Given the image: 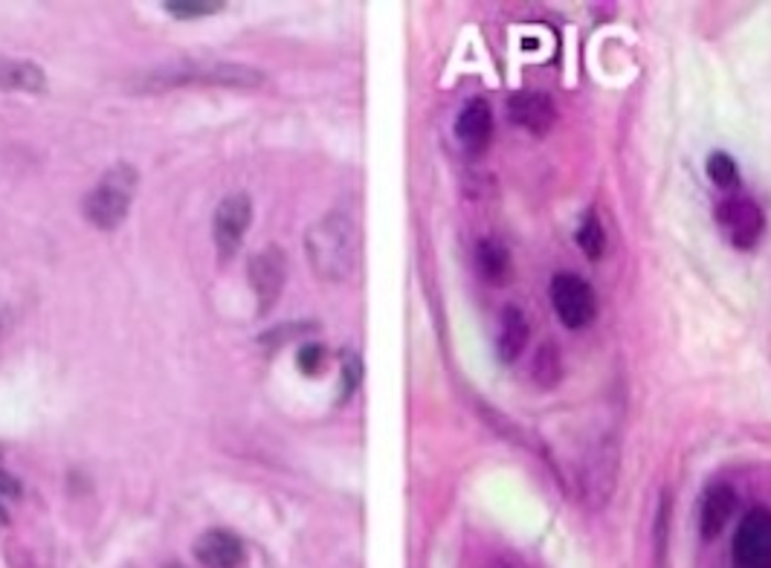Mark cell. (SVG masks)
<instances>
[{
    "label": "cell",
    "mask_w": 771,
    "mask_h": 568,
    "mask_svg": "<svg viewBox=\"0 0 771 568\" xmlns=\"http://www.w3.org/2000/svg\"><path fill=\"white\" fill-rule=\"evenodd\" d=\"M357 223L345 212H328L305 232L310 267L326 282H345L357 267Z\"/></svg>",
    "instance_id": "6da1fadb"
},
{
    "label": "cell",
    "mask_w": 771,
    "mask_h": 568,
    "mask_svg": "<svg viewBox=\"0 0 771 568\" xmlns=\"http://www.w3.org/2000/svg\"><path fill=\"white\" fill-rule=\"evenodd\" d=\"M140 186V174L128 163H117L99 177L93 189L85 198V218L93 223L96 229H117L128 218L131 200Z\"/></svg>",
    "instance_id": "7a4b0ae2"
},
{
    "label": "cell",
    "mask_w": 771,
    "mask_h": 568,
    "mask_svg": "<svg viewBox=\"0 0 771 568\" xmlns=\"http://www.w3.org/2000/svg\"><path fill=\"white\" fill-rule=\"evenodd\" d=\"M551 308H554L557 319L563 323L569 331H583L595 323L597 316V299L586 278L574 276V273H557L551 278Z\"/></svg>",
    "instance_id": "3957f363"
},
{
    "label": "cell",
    "mask_w": 771,
    "mask_h": 568,
    "mask_svg": "<svg viewBox=\"0 0 771 568\" xmlns=\"http://www.w3.org/2000/svg\"><path fill=\"white\" fill-rule=\"evenodd\" d=\"M731 568H771V511L751 507L737 525Z\"/></svg>",
    "instance_id": "277c9868"
},
{
    "label": "cell",
    "mask_w": 771,
    "mask_h": 568,
    "mask_svg": "<svg viewBox=\"0 0 771 568\" xmlns=\"http://www.w3.org/2000/svg\"><path fill=\"white\" fill-rule=\"evenodd\" d=\"M716 223L737 250H751L766 232L763 209L751 198H728L716 206Z\"/></svg>",
    "instance_id": "5b68a950"
},
{
    "label": "cell",
    "mask_w": 771,
    "mask_h": 568,
    "mask_svg": "<svg viewBox=\"0 0 771 568\" xmlns=\"http://www.w3.org/2000/svg\"><path fill=\"white\" fill-rule=\"evenodd\" d=\"M250 221H253V200L244 192L230 195V198H223L218 204L216 218H212V236H216L218 255L223 261L239 253L241 241L247 236Z\"/></svg>",
    "instance_id": "8992f818"
},
{
    "label": "cell",
    "mask_w": 771,
    "mask_h": 568,
    "mask_svg": "<svg viewBox=\"0 0 771 568\" xmlns=\"http://www.w3.org/2000/svg\"><path fill=\"white\" fill-rule=\"evenodd\" d=\"M287 282V255L282 247H264L250 259V287L258 299V314H271Z\"/></svg>",
    "instance_id": "52a82bcc"
},
{
    "label": "cell",
    "mask_w": 771,
    "mask_h": 568,
    "mask_svg": "<svg viewBox=\"0 0 771 568\" xmlns=\"http://www.w3.org/2000/svg\"><path fill=\"white\" fill-rule=\"evenodd\" d=\"M455 140L462 142V149L470 157H478L491 149L494 142V111L485 99H470L455 117Z\"/></svg>",
    "instance_id": "ba28073f"
},
{
    "label": "cell",
    "mask_w": 771,
    "mask_h": 568,
    "mask_svg": "<svg viewBox=\"0 0 771 568\" xmlns=\"http://www.w3.org/2000/svg\"><path fill=\"white\" fill-rule=\"evenodd\" d=\"M508 119L514 125L525 128L528 134H549L557 122V108L549 94L540 90H519L508 99Z\"/></svg>",
    "instance_id": "9c48e42d"
},
{
    "label": "cell",
    "mask_w": 771,
    "mask_h": 568,
    "mask_svg": "<svg viewBox=\"0 0 771 568\" xmlns=\"http://www.w3.org/2000/svg\"><path fill=\"white\" fill-rule=\"evenodd\" d=\"M734 507H737V493L731 484L714 482L705 488L700 499V534L702 539L714 543L716 537H723L725 525L731 522Z\"/></svg>",
    "instance_id": "30bf717a"
},
{
    "label": "cell",
    "mask_w": 771,
    "mask_h": 568,
    "mask_svg": "<svg viewBox=\"0 0 771 568\" xmlns=\"http://www.w3.org/2000/svg\"><path fill=\"white\" fill-rule=\"evenodd\" d=\"M195 560L203 568H239L244 560V545L235 534L212 528L195 539Z\"/></svg>",
    "instance_id": "8fae6325"
},
{
    "label": "cell",
    "mask_w": 771,
    "mask_h": 568,
    "mask_svg": "<svg viewBox=\"0 0 771 568\" xmlns=\"http://www.w3.org/2000/svg\"><path fill=\"white\" fill-rule=\"evenodd\" d=\"M528 340H531V328H528L525 314L517 305H505L499 316V331H496V357H499V363H517Z\"/></svg>",
    "instance_id": "7c38bea8"
},
{
    "label": "cell",
    "mask_w": 771,
    "mask_h": 568,
    "mask_svg": "<svg viewBox=\"0 0 771 568\" xmlns=\"http://www.w3.org/2000/svg\"><path fill=\"white\" fill-rule=\"evenodd\" d=\"M0 90L9 94H44L47 73L35 62L24 58H0Z\"/></svg>",
    "instance_id": "4fadbf2b"
},
{
    "label": "cell",
    "mask_w": 771,
    "mask_h": 568,
    "mask_svg": "<svg viewBox=\"0 0 771 568\" xmlns=\"http://www.w3.org/2000/svg\"><path fill=\"white\" fill-rule=\"evenodd\" d=\"M476 270L487 284H508L514 278V261L499 241L482 238L476 244Z\"/></svg>",
    "instance_id": "5bb4252c"
},
{
    "label": "cell",
    "mask_w": 771,
    "mask_h": 568,
    "mask_svg": "<svg viewBox=\"0 0 771 568\" xmlns=\"http://www.w3.org/2000/svg\"><path fill=\"white\" fill-rule=\"evenodd\" d=\"M203 85L221 87H262L264 73L235 62H207V81Z\"/></svg>",
    "instance_id": "9a60e30c"
},
{
    "label": "cell",
    "mask_w": 771,
    "mask_h": 568,
    "mask_svg": "<svg viewBox=\"0 0 771 568\" xmlns=\"http://www.w3.org/2000/svg\"><path fill=\"white\" fill-rule=\"evenodd\" d=\"M574 238H577V247H581L586 259H592V261L604 259L606 229H604V223H601V218H597L592 209H588V212L581 218V227H577Z\"/></svg>",
    "instance_id": "2e32d148"
},
{
    "label": "cell",
    "mask_w": 771,
    "mask_h": 568,
    "mask_svg": "<svg viewBox=\"0 0 771 568\" xmlns=\"http://www.w3.org/2000/svg\"><path fill=\"white\" fill-rule=\"evenodd\" d=\"M560 374H563L560 354H557V348L551 346V342H546V346L537 351V360H533V380H537L542 389H554Z\"/></svg>",
    "instance_id": "e0dca14e"
},
{
    "label": "cell",
    "mask_w": 771,
    "mask_h": 568,
    "mask_svg": "<svg viewBox=\"0 0 771 568\" xmlns=\"http://www.w3.org/2000/svg\"><path fill=\"white\" fill-rule=\"evenodd\" d=\"M705 168H708V177L719 189H734L740 183V168H737L731 154H725V151H714Z\"/></svg>",
    "instance_id": "ac0fdd59"
},
{
    "label": "cell",
    "mask_w": 771,
    "mask_h": 568,
    "mask_svg": "<svg viewBox=\"0 0 771 568\" xmlns=\"http://www.w3.org/2000/svg\"><path fill=\"white\" fill-rule=\"evenodd\" d=\"M221 9V0H168L166 3V12H172L175 18H207Z\"/></svg>",
    "instance_id": "d6986e66"
},
{
    "label": "cell",
    "mask_w": 771,
    "mask_h": 568,
    "mask_svg": "<svg viewBox=\"0 0 771 568\" xmlns=\"http://www.w3.org/2000/svg\"><path fill=\"white\" fill-rule=\"evenodd\" d=\"M317 325H310V323H305V325H296V323H287V325H278V328H273V331H267V334H262L258 337V342L262 346H285L287 340H299L302 334H308V331H313Z\"/></svg>",
    "instance_id": "ffe728a7"
},
{
    "label": "cell",
    "mask_w": 771,
    "mask_h": 568,
    "mask_svg": "<svg viewBox=\"0 0 771 568\" xmlns=\"http://www.w3.org/2000/svg\"><path fill=\"white\" fill-rule=\"evenodd\" d=\"M296 363H299L302 374H319V371L326 369V348L319 346V342H305V346L299 348Z\"/></svg>",
    "instance_id": "44dd1931"
},
{
    "label": "cell",
    "mask_w": 771,
    "mask_h": 568,
    "mask_svg": "<svg viewBox=\"0 0 771 568\" xmlns=\"http://www.w3.org/2000/svg\"><path fill=\"white\" fill-rule=\"evenodd\" d=\"M360 383V360L357 357H349L342 363V397H351V392L357 389Z\"/></svg>",
    "instance_id": "7402d4cb"
},
{
    "label": "cell",
    "mask_w": 771,
    "mask_h": 568,
    "mask_svg": "<svg viewBox=\"0 0 771 568\" xmlns=\"http://www.w3.org/2000/svg\"><path fill=\"white\" fill-rule=\"evenodd\" d=\"M0 496L3 499L21 496V482H18L12 473H7V470H0Z\"/></svg>",
    "instance_id": "603a6c76"
},
{
    "label": "cell",
    "mask_w": 771,
    "mask_h": 568,
    "mask_svg": "<svg viewBox=\"0 0 771 568\" xmlns=\"http://www.w3.org/2000/svg\"><path fill=\"white\" fill-rule=\"evenodd\" d=\"M9 328H12V314H9V310H0V340L7 337Z\"/></svg>",
    "instance_id": "cb8c5ba5"
},
{
    "label": "cell",
    "mask_w": 771,
    "mask_h": 568,
    "mask_svg": "<svg viewBox=\"0 0 771 568\" xmlns=\"http://www.w3.org/2000/svg\"><path fill=\"white\" fill-rule=\"evenodd\" d=\"M482 568H517L510 560H505V557H491V560H485V566Z\"/></svg>",
    "instance_id": "d4e9b609"
},
{
    "label": "cell",
    "mask_w": 771,
    "mask_h": 568,
    "mask_svg": "<svg viewBox=\"0 0 771 568\" xmlns=\"http://www.w3.org/2000/svg\"><path fill=\"white\" fill-rule=\"evenodd\" d=\"M9 525V513H7V507L0 505V528H7Z\"/></svg>",
    "instance_id": "484cf974"
},
{
    "label": "cell",
    "mask_w": 771,
    "mask_h": 568,
    "mask_svg": "<svg viewBox=\"0 0 771 568\" xmlns=\"http://www.w3.org/2000/svg\"><path fill=\"white\" fill-rule=\"evenodd\" d=\"M166 568H186V566H180V562H168Z\"/></svg>",
    "instance_id": "4316f807"
}]
</instances>
